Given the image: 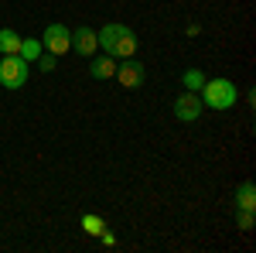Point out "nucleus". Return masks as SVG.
I'll return each mask as SVG.
<instances>
[{
    "label": "nucleus",
    "mask_w": 256,
    "mask_h": 253,
    "mask_svg": "<svg viewBox=\"0 0 256 253\" xmlns=\"http://www.w3.org/2000/svg\"><path fill=\"white\" fill-rule=\"evenodd\" d=\"M96 38H99V48L113 59H130L137 52V35L126 24H102L96 31Z\"/></svg>",
    "instance_id": "nucleus-1"
},
{
    "label": "nucleus",
    "mask_w": 256,
    "mask_h": 253,
    "mask_svg": "<svg viewBox=\"0 0 256 253\" xmlns=\"http://www.w3.org/2000/svg\"><path fill=\"white\" fill-rule=\"evenodd\" d=\"M181 86H184L188 93H198V89L205 86V72H202V69H188V72L181 76Z\"/></svg>",
    "instance_id": "nucleus-12"
},
{
    "label": "nucleus",
    "mask_w": 256,
    "mask_h": 253,
    "mask_svg": "<svg viewBox=\"0 0 256 253\" xmlns=\"http://www.w3.org/2000/svg\"><path fill=\"white\" fill-rule=\"evenodd\" d=\"M236 222H239V229H242V233H250V229H253V209H239Z\"/></svg>",
    "instance_id": "nucleus-15"
},
{
    "label": "nucleus",
    "mask_w": 256,
    "mask_h": 253,
    "mask_svg": "<svg viewBox=\"0 0 256 253\" xmlns=\"http://www.w3.org/2000/svg\"><path fill=\"white\" fill-rule=\"evenodd\" d=\"M82 229H86V233H92V236H99L102 233V229H106V222H102V219H99V215H82Z\"/></svg>",
    "instance_id": "nucleus-13"
},
{
    "label": "nucleus",
    "mask_w": 256,
    "mask_h": 253,
    "mask_svg": "<svg viewBox=\"0 0 256 253\" xmlns=\"http://www.w3.org/2000/svg\"><path fill=\"white\" fill-rule=\"evenodd\" d=\"M96 48H99V38H96L92 28H76L72 31V52H79L82 59H92Z\"/></svg>",
    "instance_id": "nucleus-7"
},
{
    "label": "nucleus",
    "mask_w": 256,
    "mask_h": 253,
    "mask_svg": "<svg viewBox=\"0 0 256 253\" xmlns=\"http://www.w3.org/2000/svg\"><path fill=\"white\" fill-rule=\"evenodd\" d=\"M236 209H256V185H253V181H239Z\"/></svg>",
    "instance_id": "nucleus-9"
},
{
    "label": "nucleus",
    "mask_w": 256,
    "mask_h": 253,
    "mask_svg": "<svg viewBox=\"0 0 256 253\" xmlns=\"http://www.w3.org/2000/svg\"><path fill=\"white\" fill-rule=\"evenodd\" d=\"M28 69H31V62H24L20 55H4L0 59V86L18 93L20 86L28 82Z\"/></svg>",
    "instance_id": "nucleus-3"
},
{
    "label": "nucleus",
    "mask_w": 256,
    "mask_h": 253,
    "mask_svg": "<svg viewBox=\"0 0 256 253\" xmlns=\"http://www.w3.org/2000/svg\"><path fill=\"white\" fill-rule=\"evenodd\" d=\"M202 110H205V106H202V96H198V93H188V89H184V93L174 99V117L181 120V123H195V120L202 117Z\"/></svg>",
    "instance_id": "nucleus-6"
},
{
    "label": "nucleus",
    "mask_w": 256,
    "mask_h": 253,
    "mask_svg": "<svg viewBox=\"0 0 256 253\" xmlns=\"http://www.w3.org/2000/svg\"><path fill=\"white\" fill-rule=\"evenodd\" d=\"M198 96H202V106H208V110H229V106H236L239 89L232 79H205Z\"/></svg>",
    "instance_id": "nucleus-2"
},
{
    "label": "nucleus",
    "mask_w": 256,
    "mask_h": 253,
    "mask_svg": "<svg viewBox=\"0 0 256 253\" xmlns=\"http://www.w3.org/2000/svg\"><path fill=\"white\" fill-rule=\"evenodd\" d=\"M41 48L52 52V55H65V52H72V31H68L65 24H48L44 35H41Z\"/></svg>",
    "instance_id": "nucleus-5"
},
{
    "label": "nucleus",
    "mask_w": 256,
    "mask_h": 253,
    "mask_svg": "<svg viewBox=\"0 0 256 253\" xmlns=\"http://www.w3.org/2000/svg\"><path fill=\"white\" fill-rule=\"evenodd\" d=\"M113 79H116L123 89H140V86H144V79H147V65L130 55V59L116 62V76H113Z\"/></svg>",
    "instance_id": "nucleus-4"
},
{
    "label": "nucleus",
    "mask_w": 256,
    "mask_h": 253,
    "mask_svg": "<svg viewBox=\"0 0 256 253\" xmlns=\"http://www.w3.org/2000/svg\"><path fill=\"white\" fill-rule=\"evenodd\" d=\"M89 76H92V79H113V76H116V59H113V55L92 59V62H89Z\"/></svg>",
    "instance_id": "nucleus-8"
},
{
    "label": "nucleus",
    "mask_w": 256,
    "mask_h": 253,
    "mask_svg": "<svg viewBox=\"0 0 256 253\" xmlns=\"http://www.w3.org/2000/svg\"><path fill=\"white\" fill-rule=\"evenodd\" d=\"M34 65H38L41 72H55V69H58V55H52V52H41Z\"/></svg>",
    "instance_id": "nucleus-14"
},
{
    "label": "nucleus",
    "mask_w": 256,
    "mask_h": 253,
    "mask_svg": "<svg viewBox=\"0 0 256 253\" xmlns=\"http://www.w3.org/2000/svg\"><path fill=\"white\" fill-rule=\"evenodd\" d=\"M41 52H44V48H41L38 38H20V52H18V55H20L24 62H38Z\"/></svg>",
    "instance_id": "nucleus-11"
},
{
    "label": "nucleus",
    "mask_w": 256,
    "mask_h": 253,
    "mask_svg": "<svg viewBox=\"0 0 256 253\" xmlns=\"http://www.w3.org/2000/svg\"><path fill=\"white\" fill-rule=\"evenodd\" d=\"M20 52V35L10 28H0V55H18Z\"/></svg>",
    "instance_id": "nucleus-10"
}]
</instances>
